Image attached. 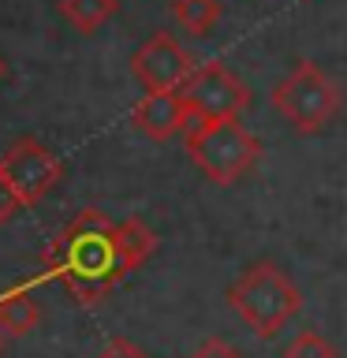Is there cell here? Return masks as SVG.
<instances>
[{"instance_id": "obj_17", "label": "cell", "mask_w": 347, "mask_h": 358, "mask_svg": "<svg viewBox=\"0 0 347 358\" xmlns=\"http://www.w3.org/2000/svg\"><path fill=\"white\" fill-rule=\"evenodd\" d=\"M4 340H8V336H4V332H0V351H4Z\"/></svg>"}, {"instance_id": "obj_15", "label": "cell", "mask_w": 347, "mask_h": 358, "mask_svg": "<svg viewBox=\"0 0 347 358\" xmlns=\"http://www.w3.org/2000/svg\"><path fill=\"white\" fill-rule=\"evenodd\" d=\"M19 213H22V201L15 198V190L8 187V179L0 176V228H4L8 220H15Z\"/></svg>"}, {"instance_id": "obj_11", "label": "cell", "mask_w": 347, "mask_h": 358, "mask_svg": "<svg viewBox=\"0 0 347 358\" xmlns=\"http://www.w3.org/2000/svg\"><path fill=\"white\" fill-rule=\"evenodd\" d=\"M120 0H60V15L71 22L78 34H97L108 19H116Z\"/></svg>"}, {"instance_id": "obj_4", "label": "cell", "mask_w": 347, "mask_h": 358, "mask_svg": "<svg viewBox=\"0 0 347 358\" xmlns=\"http://www.w3.org/2000/svg\"><path fill=\"white\" fill-rule=\"evenodd\" d=\"M273 108L299 134H321L344 112V86L313 60H299L273 86Z\"/></svg>"}, {"instance_id": "obj_6", "label": "cell", "mask_w": 347, "mask_h": 358, "mask_svg": "<svg viewBox=\"0 0 347 358\" xmlns=\"http://www.w3.org/2000/svg\"><path fill=\"white\" fill-rule=\"evenodd\" d=\"M179 94L187 97V105L194 108V116H239L250 105V90L243 86V78L220 60L198 64L190 78L179 86Z\"/></svg>"}, {"instance_id": "obj_13", "label": "cell", "mask_w": 347, "mask_h": 358, "mask_svg": "<svg viewBox=\"0 0 347 358\" xmlns=\"http://www.w3.org/2000/svg\"><path fill=\"white\" fill-rule=\"evenodd\" d=\"M190 358H243V351L228 340H220V336H206L194 351H190Z\"/></svg>"}, {"instance_id": "obj_2", "label": "cell", "mask_w": 347, "mask_h": 358, "mask_svg": "<svg viewBox=\"0 0 347 358\" xmlns=\"http://www.w3.org/2000/svg\"><path fill=\"white\" fill-rule=\"evenodd\" d=\"M228 306L235 310L246 329L257 340H273L280 329H288L302 310V291L295 287L284 268L273 257H257L228 284Z\"/></svg>"}, {"instance_id": "obj_16", "label": "cell", "mask_w": 347, "mask_h": 358, "mask_svg": "<svg viewBox=\"0 0 347 358\" xmlns=\"http://www.w3.org/2000/svg\"><path fill=\"white\" fill-rule=\"evenodd\" d=\"M4 75H8V64H4V60H0V83H4Z\"/></svg>"}, {"instance_id": "obj_5", "label": "cell", "mask_w": 347, "mask_h": 358, "mask_svg": "<svg viewBox=\"0 0 347 358\" xmlns=\"http://www.w3.org/2000/svg\"><path fill=\"white\" fill-rule=\"evenodd\" d=\"M0 176L8 179V187L15 190V198L22 201V209H27V206H38V201L64 179V161L41 138L22 134V138H15L4 153H0Z\"/></svg>"}, {"instance_id": "obj_7", "label": "cell", "mask_w": 347, "mask_h": 358, "mask_svg": "<svg viewBox=\"0 0 347 358\" xmlns=\"http://www.w3.org/2000/svg\"><path fill=\"white\" fill-rule=\"evenodd\" d=\"M194 67L198 64L190 60V52L164 30L150 34L131 56V75L142 83L146 94H153V90H179Z\"/></svg>"}, {"instance_id": "obj_9", "label": "cell", "mask_w": 347, "mask_h": 358, "mask_svg": "<svg viewBox=\"0 0 347 358\" xmlns=\"http://www.w3.org/2000/svg\"><path fill=\"white\" fill-rule=\"evenodd\" d=\"M38 324H41V306L34 302V295L27 287L0 291V332L22 340V336H30Z\"/></svg>"}, {"instance_id": "obj_1", "label": "cell", "mask_w": 347, "mask_h": 358, "mask_svg": "<svg viewBox=\"0 0 347 358\" xmlns=\"http://www.w3.org/2000/svg\"><path fill=\"white\" fill-rule=\"evenodd\" d=\"M153 250L157 235L142 220H112L101 209H83L49 246L45 273L83 306H94L127 273L150 262Z\"/></svg>"}, {"instance_id": "obj_14", "label": "cell", "mask_w": 347, "mask_h": 358, "mask_svg": "<svg viewBox=\"0 0 347 358\" xmlns=\"http://www.w3.org/2000/svg\"><path fill=\"white\" fill-rule=\"evenodd\" d=\"M97 358H150V355H146L139 343L123 340V336H112V340L101 347V355H97Z\"/></svg>"}, {"instance_id": "obj_3", "label": "cell", "mask_w": 347, "mask_h": 358, "mask_svg": "<svg viewBox=\"0 0 347 358\" xmlns=\"http://www.w3.org/2000/svg\"><path fill=\"white\" fill-rule=\"evenodd\" d=\"M187 153L206 179L232 187L262 157V138L239 123V116H194L187 127Z\"/></svg>"}, {"instance_id": "obj_12", "label": "cell", "mask_w": 347, "mask_h": 358, "mask_svg": "<svg viewBox=\"0 0 347 358\" xmlns=\"http://www.w3.org/2000/svg\"><path fill=\"white\" fill-rule=\"evenodd\" d=\"M284 358H340V351H336V343L325 332L306 329L284 347Z\"/></svg>"}, {"instance_id": "obj_8", "label": "cell", "mask_w": 347, "mask_h": 358, "mask_svg": "<svg viewBox=\"0 0 347 358\" xmlns=\"http://www.w3.org/2000/svg\"><path fill=\"white\" fill-rule=\"evenodd\" d=\"M190 120H194V108L187 105V97L179 90H153L131 108V123L153 142H168L176 134H187Z\"/></svg>"}, {"instance_id": "obj_10", "label": "cell", "mask_w": 347, "mask_h": 358, "mask_svg": "<svg viewBox=\"0 0 347 358\" xmlns=\"http://www.w3.org/2000/svg\"><path fill=\"white\" fill-rule=\"evenodd\" d=\"M224 4L220 0H172V19L176 27L190 38H209L213 27L220 22Z\"/></svg>"}]
</instances>
